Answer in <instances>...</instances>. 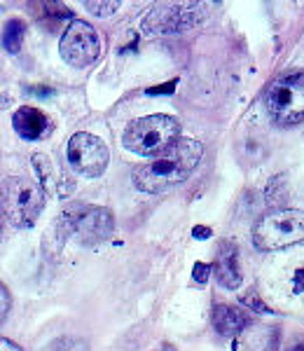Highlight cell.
Returning <instances> with one entry per match:
<instances>
[{"label":"cell","mask_w":304,"mask_h":351,"mask_svg":"<svg viewBox=\"0 0 304 351\" xmlns=\"http://www.w3.org/2000/svg\"><path fill=\"white\" fill-rule=\"evenodd\" d=\"M84 8H87L94 16H110L120 10V3H92V0H87Z\"/></svg>","instance_id":"obj_18"},{"label":"cell","mask_w":304,"mask_h":351,"mask_svg":"<svg viewBox=\"0 0 304 351\" xmlns=\"http://www.w3.org/2000/svg\"><path fill=\"white\" fill-rule=\"evenodd\" d=\"M192 279H194V284L204 286L206 281L211 279V265H206V263H194V267H192Z\"/></svg>","instance_id":"obj_20"},{"label":"cell","mask_w":304,"mask_h":351,"mask_svg":"<svg viewBox=\"0 0 304 351\" xmlns=\"http://www.w3.org/2000/svg\"><path fill=\"white\" fill-rule=\"evenodd\" d=\"M241 304H246V307L257 311V314H272L274 311V309H269L267 302H262V298L257 295V291H249L246 295H241Z\"/></svg>","instance_id":"obj_17"},{"label":"cell","mask_w":304,"mask_h":351,"mask_svg":"<svg viewBox=\"0 0 304 351\" xmlns=\"http://www.w3.org/2000/svg\"><path fill=\"white\" fill-rule=\"evenodd\" d=\"M204 155V145L194 138H178L155 155V160L134 171V185L145 195H157L183 183Z\"/></svg>","instance_id":"obj_1"},{"label":"cell","mask_w":304,"mask_h":351,"mask_svg":"<svg viewBox=\"0 0 304 351\" xmlns=\"http://www.w3.org/2000/svg\"><path fill=\"white\" fill-rule=\"evenodd\" d=\"M292 288H295V293H304V269L295 271V281H292Z\"/></svg>","instance_id":"obj_25"},{"label":"cell","mask_w":304,"mask_h":351,"mask_svg":"<svg viewBox=\"0 0 304 351\" xmlns=\"http://www.w3.org/2000/svg\"><path fill=\"white\" fill-rule=\"evenodd\" d=\"M3 213L14 228L26 230L33 228L38 223L45 206V192L40 190V185L33 183L28 178L14 176L5 183L3 188Z\"/></svg>","instance_id":"obj_5"},{"label":"cell","mask_w":304,"mask_h":351,"mask_svg":"<svg viewBox=\"0 0 304 351\" xmlns=\"http://www.w3.org/2000/svg\"><path fill=\"white\" fill-rule=\"evenodd\" d=\"M236 243L223 241L218 246V256L213 263V274H216L218 284L227 291H236L241 286V271H239V256H236Z\"/></svg>","instance_id":"obj_10"},{"label":"cell","mask_w":304,"mask_h":351,"mask_svg":"<svg viewBox=\"0 0 304 351\" xmlns=\"http://www.w3.org/2000/svg\"><path fill=\"white\" fill-rule=\"evenodd\" d=\"M201 24V12L197 8H180V5H160L150 10L143 19L145 36H173Z\"/></svg>","instance_id":"obj_9"},{"label":"cell","mask_w":304,"mask_h":351,"mask_svg":"<svg viewBox=\"0 0 304 351\" xmlns=\"http://www.w3.org/2000/svg\"><path fill=\"white\" fill-rule=\"evenodd\" d=\"M211 234H213L211 228H204V225H197V228H192V237H194V239H199V241L208 239Z\"/></svg>","instance_id":"obj_23"},{"label":"cell","mask_w":304,"mask_h":351,"mask_svg":"<svg viewBox=\"0 0 304 351\" xmlns=\"http://www.w3.org/2000/svg\"><path fill=\"white\" fill-rule=\"evenodd\" d=\"M286 351H304V332L292 335L288 342H286Z\"/></svg>","instance_id":"obj_22"},{"label":"cell","mask_w":304,"mask_h":351,"mask_svg":"<svg viewBox=\"0 0 304 351\" xmlns=\"http://www.w3.org/2000/svg\"><path fill=\"white\" fill-rule=\"evenodd\" d=\"M33 167H36L38 176H40V190L45 195L56 190V178L52 171V162H49L47 155H33Z\"/></svg>","instance_id":"obj_14"},{"label":"cell","mask_w":304,"mask_h":351,"mask_svg":"<svg viewBox=\"0 0 304 351\" xmlns=\"http://www.w3.org/2000/svg\"><path fill=\"white\" fill-rule=\"evenodd\" d=\"M300 241H304V211L295 208H274L253 228V243L260 251H283Z\"/></svg>","instance_id":"obj_3"},{"label":"cell","mask_w":304,"mask_h":351,"mask_svg":"<svg viewBox=\"0 0 304 351\" xmlns=\"http://www.w3.org/2000/svg\"><path fill=\"white\" fill-rule=\"evenodd\" d=\"M3 220H5V213H3V202H0V234H3Z\"/></svg>","instance_id":"obj_27"},{"label":"cell","mask_w":304,"mask_h":351,"mask_svg":"<svg viewBox=\"0 0 304 351\" xmlns=\"http://www.w3.org/2000/svg\"><path fill=\"white\" fill-rule=\"evenodd\" d=\"M180 122L173 115H148L131 122L125 132V148L140 157H155L166 150L173 141H178Z\"/></svg>","instance_id":"obj_2"},{"label":"cell","mask_w":304,"mask_h":351,"mask_svg":"<svg viewBox=\"0 0 304 351\" xmlns=\"http://www.w3.org/2000/svg\"><path fill=\"white\" fill-rule=\"evenodd\" d=\"M0 351H24V349H21L16 342H12V339L0 337Z\"/></svg>","instance_id":"obj_24"},{"label":"cell","mask_w":304,"mask_h":351,"mask_svg":"<svg viewBox=\"0 0 304 351\" xmlns=\"http://www.w3.org/2000/svg\"><path fill=\"white\" fill-rule=\"evenodd\" d=\"M267 112L277 124H297L304 120V71L277 77L264 94Z\"/></svg>","instance_id":"obj_6"},{"label":"cell","mask_w":304,"mask_h":351,"mask_svg":"<svg viewBox=\"0 0 304 351\" xmlns=\"http://www.w3.org/2000/svg\"><path fill=\"white\" fill-rule=\"evenodd\" d=\"M26 92L33 96H54V89H49V87H28Z\"/></svg>","instance_id":"obj_26"},{"label":"cell","mask_w":304,"mask_h":351,"mask_svg":"<svg viewBox=\"0 0 304 351\" xmlns=\"http://www.w3.org/2000/svg\"><path fill=\"white\" fill-rule=\"evenodd\" d=\"M24 38H26V21L14 16L10 19L8 24L3 28V47L8 49L10 54H16L24 45Z\"/></svg>","instance_id":"obj_13"},{"label":"cell","mask_w":304,"mask_h":351,"mask_svg":"<svg viewBox=\"0 0 304 351\" xmlns=\"http://www.w3.org/2000/svg\"><path fill=\"white\" fill-rule=\"evenodd\" d=\"M12 127L24 141H38L47 134L49 122L42 110L33 108V106H21L12 117Z\"/></svg>","instance_id":"obj_11"},{"label":"cell","mask_w":304,"mask_h":351,"mask_svg":"<svg viewBox=\"0 0 304 351\" xmlns=\"http://www.w3.org/2000/svg\"><path fill=\"white\" fill-rule=\"evenodd\" d=\"M59 52L61 59L73 68L92 66L101 54V38L97 28L82 19H73L61 36Z\"/></svg>","instance_id":"obj_7"},{"label":"cell","mask_w":304,"mask_h":351,"mask_svg":"<svg viewBox=\"0 0 304 351\" xmlns=\"http://www.w3.org/2000/svg\"><path fill=\"white\" fill-rule=\"evenodd\" d=\"M38 8H42V12H36V14L40 16V21H45L49 28H54L61 19H71V10L66 8V5L42 3V5H38Z\"/></svg>","instance_id":"obj_15"},{"label":"cell","mask_w":304,"mask_h":351,"mask_svg":"<svg viewBox=\"0 0 304 351\" xmlns=\"http://www.w3.org/2000/svg\"><path fill=\"white\" fill-rule=\"evenodd\" d=\"M176 84H178V80L164 82V84H160V87H150V89H145V94H148V96H164V94H173V92H176Z\"/></svg>","instance_id":"obj_21"},{"label":"cell","mask_w":304,"mask_h":351,"mask_svg":"<svg viewBox=\"0 0 304 351\" xmlns=\"http://www.w3.org/2000/svg\"><path fill=\"white\" fill-rule=\"evenodd\" d=\"M45 351H89V344L80 337L66 335V337H56L54 342H49Z\"/></svg>","instance_id":"obj_16"},{"label":"cell","mask_w":304,"mask_h":351,"mask_svg":"<svg viewBox=\"0 0 304 351\" xmlns=\"http://www.w3.org/2000/svg\"><path fill=\"white\" fill-rule=\"evenodd\" d=\"M10 309H12V295H10L8 286L0 281V326L5 324V319H8Z\"/></svg>","instance_id":"obj_19"},{"label":"cell","mask_w":304,"mask_h":351,"mask_svg":"<svg viewBox=\"0 0 304 351\" xmlns=\"http://www.w3.org/2000/svg\"><path fill=\"white\" fill-rule=\"evenodd\" d=\"M59 234L61 241L66 237H75L80 243H101L105 241L115 230V220H112V213L105 206H92V204H75V206L66 208L61 213L59 223Z\"/></svg>","instance_id":"obj_4"},{"label":"cell","mask_w":304,"mask_h":351,"mask_svg":"<svg viewBox=\"0 0 304 351\" xmlns=\"http://www.w3.org/2000/svg\"><path fill=\"white\" fill-rule=\"evenodd\" d=\"M110 160L108 145L94 134L77 132L68 141V162L84 178H99Z\"/></svg>","instance_id":"obj_8"},{"label":"cell","mask_w":304,"mask_h":351,"mask_svg":"<svg viewBox=\"0 0 304 351\" xmlns=\"http://www.w3.org/2000/svg\"><path fill=\"white\" fill-rule=\"evenodd\" d=\"M211 319H213V328L225 337H234L244 328H249V314L239 307H232V304H216Z\"/></svg>","instance_id":"obj_12"}]
</instances>
